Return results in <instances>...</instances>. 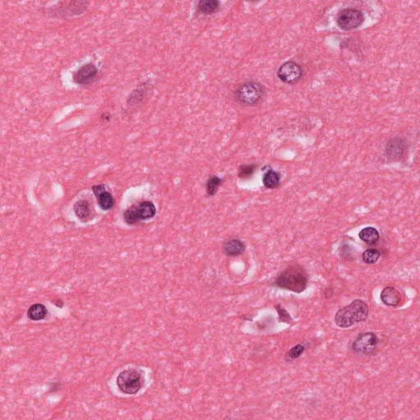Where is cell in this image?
Wrapping results in <instances>:
<instances>
[{
  "mask_svg": "<svg viewBox=\"0 0 420 420\" xmlns=\"http://www.w3.org/2000/svg\"><path fill=\"white\" fill-rule=\"evenodd\" d=\"M308 282V274L305 269L301 265L295 263L288 266L277 275L273 286L295 293H301L306 290Z\"/></svg>",
  "mask_w": 420,
  "mask_h": 420,
  "instance_id": "1",
  "label": "cell"
},
{
  "mask_svg": "<svg viewBox=\"0 0 420 420\" xmlns=\"http://www.w3.org/2000/svg\"><path fill=\"white\" fill-rule=\"evenodd\" d=\"M368 304L364 300H355L347 306L340 308L335 315V323L342 328L351 327L355 323L364 322L368 319Z\"/></svg>",
  "mask_w": 420,
  "mask_h": 420,
  "instance_id": "2",
  "label": "cell"
},
{
  "mask_svg": "<svg viewBox=\"0 0 420 420\" xmlns=\"http://www.w3.org/2000/svg\"><path fill=\"white\" fill-rule=\"evenodd\" d=\"M143 372L140 368H129L118 374L117 385L122 393L135 395L143 387Z\"/></svg>",
  "mask_w": 420,
  "mask_h": 420,
  "instance_id": "3",
  "label": "cell"
},
{
  "mask_svg": "<svg viewBox=\"0 0 420 420\" xmlns=\"http://www.w3.org/2000/svg\"><path fill=\"white\" fill-rule=\"evenodd\" d=\"M263 85L255 81H247L239 85L235 92L237 101L245 105H255L258 104L264 96Z\"/></svg>",
  "mask_w": 420,
  "mask_h": 420,
  "instance_id": "4",
  "label": "cell"
},
{
  "mask_svg": "<svg viewBox=\"0 0 420 420\" xmlns=\"http://www.w3.org/2000/svg\"><path fill=\"white\" fill-rule=\"evenodd\" d=\"M364 21L363 13L358 9H345L338 15V27L344 31H351L362 25Z\"/></svg>",
  "mask_w": 420,
  "mask_h": 420,
  "instance_id": "5",
  "label": "cell"
},
{
  "mask_svg": "<svg viewBox=\"0 0 420 420\" xmlns=\"http://www.w3.org/2000/svg\"><path fill=\"white\" fill-rule=\"evenodd\" d=\"M89 3L85 1H74V2L58 3V7L54 6V9H49V14L53 17H67L78 16L86 9Z\"/></svg>",
  "mask_w": 420,
  "mask_h": 420,
  "instance_id": "6",
  "label": "cell"
},
{
  "mask_svg": "<svg viewBox=\"0 0 420 420\" xmlns=\"http://www.w3.org/2000/svg\"><path fill=\"white\" fill-rule=\"evenodd\" d=\"M379 344L377 336L372 333H363L352 343V350L357 354L371 355L376 350Z\"/></svg>",
  "mask_w": 420,
  "mask_h": 420,
  "instance_id": "7",
  "label": "cell"
},
{
  "mask_svg": "<svg viewBox=\"0 0 420 420\" xmlns=\"http://www.w3.org/2000/svg\"><path fill=\"white\" fill-rule=\"evenodd\" d=\"M302 69L300 65L292 61L285 62L277 71V76L280 80L290 85H294L299 82L302 77Z\"/></svg>",
  "mask_w": 420,
  "mask_h": 420,
  "instance_id": "8",
  "label": "cell"
},
{
  "mask_svg": "<svg viewBox=\"0 0 420 420\" xmlns=\"http://www.w3.org/2000/svg\"><path fill=\"white\" fill-rule=\"evenodd\" d=\"M98 74V69L93 63H86L73 73V79L77 85H88L93 82Z\"/></svg>",
  "mask_w": 420,
  "mask_h": 420,
  "instance_id": "9",
  "label": "cell"
},
{
  "mask_svg": "<svg viewBox=\"0 0 420 420\" xmlns=\"http://www.w3.org/2000/svg\"><path fill=\"white\" fill-rule=\"evenodd\" d=\"M92 191L97 198L98 205L103 210H109L114 206V199L112 194L106 190L104 185H96L92 187Z\"/></svg>",
  "mask_w": 420,
  "mask_h": 420,
  "instance_id": "10",
  "label": "cell"
},
{
  "mask_svg": "<svg viewBox=\"0 0 420 420\" xmlns=\"http://www.w3.org/2000/svg\"><path fill=\"white\" fill-rule=\"evenodd\" d=\"M406 150V143L402 139H392L388 142L386 153L389 160H399L403 157Z\"/></svg>",
  "mask_w": 420,
  "mask_h": 420,
  "instance_id": "11",
  "label": "cell"
},
{
  "mask_svg": "<svg viewBox=\"0 0 420 420\" xmlns=\"http://www.w3.org/2000/svg\"><path fill=\"white\" fill-rule=\"evenodd\" d=\"M380 298L383 304L387 306L396 307L402 301V296L399 291L393 286H387L382 291Z\"/></svg>",
  "mask_w": 420,
  "mask_h": 420,
  "instance_id": "12",
  "label": "cell"
},
{
  "mask_svg": "<svg viewBox=\"0 0 420 420\" xmlns=\"http://www.w3.org/2000/svg\"><path fill=\"white\" fill-rule=\"evenodd\" d=\"M224 252L227 256L236 257L241 255L246 250V246L239 239H230L224 244Z\"/></svg>",
  "mask_w": 420,
  "mask_h": 420,
  "instance_id": "13",
  "label": "cell"
},
{
  "mask_svg": "<svg viewBox=\"0 0 420 420\" xmlns=\"http://www.w3.org/2000/svg\"><path fill=\"white\" fill-rule=\"evenodd\" d=\"M139 218L141 221L147 220L154 217L156 214V208L150 201H144L136 206Z\"/></svg>",
  "mask_w": 420,
  "mask_h": 420,
  "instance_id": "14",
  "label": "cell"
},
{
  "mask_svg": "<svg viewBox=\"0 0 420 420\" xmlns=\"http://www.w3.org/2000/svg\"><path fill=\"white\" fill-rule=\"evenodd\" d=\"M74 212L77 217L82 221H88L91 218L92 209L89 202L85 200H81L75 204Z\"/></svg>",
  "mask_w": 420,
  "mask_h": 420,
  "instance_id": "15",
  "label": "cell"
},
{
  "mask_svg": "<svg viewBox=\"0 0 420 420\" xmlns=\"http://www.w3.org/2000/svg\"><path fill=\"white\" fill-rule=\"evenodd\" d=\"M360 240L368 245L375 244L380 238V234L376 228L372 227L363 228L359 233Z\"/></svg>",
  "mask_w": 420,
  "mask_h": 420,
  "instance_id": "16",
  "label": "cell"
},
{
  "mask_svg": "<svg viewBox=\"0 0 420 420\" xmlns=\"http://www.w3.org/2000/svg\"><path fill=\"white\" fill-rule=\"evenodd\" d=\"M48 311L46 307L42 304H35L31 305L27 311L28 319L32 321H39L47 316Z\"/></svg>",
  "mask_w": 420,
  "mask_h": 420,
  "instance_id": "17",
  "label": "cell"
},
{
  "mask_svg": "<svg viewBox=\"0 0 420 420\" xmlns=\"http://www.w3.org/2000/svg\"><path fill=\"white\" fill-rule=\"evenodd\" d=\"M263 182L265 187L267 188H277L280 184L279 174L273 170H269L263 175Z\"/></svg>",
  "mask_w": 420,
  "mask_h": 420,
  "instance_id": "18",
  "label": "cell"
},
{
  "mask_svg": "<svg viewBox=\"0 0 420 420\" xmlns=\"http://www.w3.org/2000/svg\"><path fill=\"white\" fill-rule=\"evenodd\" d=\"M219 9V2L216 0H203L198 4V9L204 14H212Z\"/></svg>",
  "mask_w": 420,
  "mask_h": 420,
  "instance_id": "19",
  "label": "cell"
},
{
  "mask_svg": "<svg viewBox=\"0 0 420 420\" xmlns=\"http://www.w3.org/2000/svg\"><path fill=\"white\" fill-rule=\"evenodd\" d=\"M222 182L223 180L218 176H210L206 182V191H207L208 195L213 196L215 195L219 186H221Z\"/></svg>",
  "mask_w": 420,
  "mask_h": 420,
  "instance_id": "20",
  "label": "cell"
},
{
  "mask_svg": "<svg viewBox=\"0 0 420 420\" xmlns=\"http://www.w3.org/2000/svg\"><path fill=\"white\" fill-rule=\"evenodd\" d=\"M381 253L376 249H368L363 253L362 259L367 264H373L379 260Z\"/></svg>",
  "mask_w": 420,
  "mask_h": 420,
  "instance_id": "21",
  "label": "cell"
},
{
  "mask_svg": "<svg viewBox=\"0 0 420 420\" xmlns=\"http://www.w3.org/2000/svg\"><path fill=\"white\" fill-rule=\"evenodd\" d=\"M123 218H124V221L126 222V224H129V225H134V224H138L139 222H141V220L139 218L136 206H132V207L126 209L123 213Z\"/></svg>",
  "mask_w": 420,
  "mask_h": 420,
  "instance_id": "22",
  "label": "cell"
},
{
  "mask_svg": "<svg viewBox=\"0 0 420 420\" xmlns=\"http://www.w3.org/2000/svg\"><path fill=\"white\" fill-rule=\"evenodd\" d=\"M304 350H305V347H304L303 345H301V344H298V345L293 346V347L286 353V360H288V361H292V360H296V359H298L299 357L301 356V355L304 353Z\"/></svg>",
  "mask_w": 420,
  "mask_h": 420,
  "instance_id": "23",
  "label": "cell"
},
{
  "mask_svg": "<svg viewBox=\"0 0 420 420\" xmlns=\"http://www.w3.org/2000/svg\"><path fill=\"white\" fill-rule=\"evenodd\" d=\"M256 169V166L255 164H250V165H243L239 169V176L240 178H249L252 176Z\"/></svg>",
  "mask_w": 420,
  "mask_h": 420,
  "instance_id": "24",
  "label": "cell"
},
{
  "mask_svg": "<svg viewBox=\"0 0 420 420\" xmlns=\"http://www.w3.org/2000/svg\"><path fill=\"white\" fill-rule=\"evenodd\" d=\"M276 308H277L278 315H279L280 320L282 321V322H285V323H290L292 319V318H291L290 315L288 314V311H286L285 308H282L280 304H277V306H276Z\"/></svg>",
  "mask_w": 420,
  "mask_h": 420,
  "instance_id": "25",
  "label": "cell"
}]
</instances>
